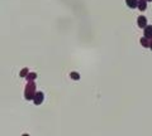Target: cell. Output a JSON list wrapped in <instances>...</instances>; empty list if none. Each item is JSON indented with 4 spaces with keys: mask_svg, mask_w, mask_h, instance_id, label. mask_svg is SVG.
<instances>
[{
    "mask_svg": "<svg viewBox=\"0 0 152 136\" xmlns=\"http://www.w3.org/2000/svg\"><path fill=\"white\" fill-rule=\"evenodd\" d=\"M34 95H36V83L34 81H29L24 88V98L27 101H33Z\"/></svg>",
    "mask_w": 152,
    "mask_h": 136,
    "instance_id": "cell-1",
    "label": "cell"
},
{
    "mask_svg": "<svg viewBox=\"0 0 152 136\" xmlns=\"http://www.w3.org/2000/svg\"><path fill=\"white\" fill-rule=\"evenodd\" d=\"M43 100H45V95H43V92H36V95H34L33 97V102L34 105H41V103L43 102Z\"/></svg>",
    "mask_w": 152,
    "mask_h": 136,
    "instance_id": "cell-2",
    "label": "cell"
},
{
    "mask_svg": "<svg viewBox=\"0 0 152 136\" xmlns=\"http://www.w3.org/2000/svg\"><path fill=\"white\" fill-rule=\"evenodd\" d=\"M143 33H145V37L148 39H152V25H146L143 28Z\"/></svg>",
    "mask_w": 152,
    "mask_h": 136,
    "instance_id": "cell-3",
    "label": "cell"
},
{
    "mask_svg": "<svg viewBox=\"0 0 152 136\" xmlns=\"http://www.w3.org/2000/svg\"><path fill=\"white\" fill-rule=\"evenodd\" d=\"M137 24H138L139 28H145L147 25V18L143 15H139L138 19H137Z\"/></svg>",
    "mask_w": 152,
    "mask_h": 136,
    "instance_id": "cell-4",
    "label": "cell"
},
{
    "mask_svg": "<svg viewBox=\"0 0 152 136\" xmlns=\"http://www.w3.org/2000/svg\"><path fill=\"white\" fill-rule=\"evenodd\" d=\"M125 4L131 9H136L137 5H138V0H125Z\"/></svg>",
    "mask_w": 152,
    "mask_h": 136,
    "instance_id": "cell-5",
    "label": "cell"
},
{
    "mask_svg": "<svg viewBox=\"0 0 152 136\" xmlns=\"http://www.w3.org/2000/svg\"><path fill=\"white\" fill-rule=\"evenodd\" d=\"M137 8H138L141 11H145L147 9V0H138V5H137Z\"/></svg>",
    "mask_w": 152,
    "mask_h": 136,
    "instance_id": "cell-6",
    "label": "cell"
},
{
    "mask_svg": "<svg viewBox=\"0 0 152 136\" xmlns=\"http://www.w3.org/2000/svg\"><path fill=\"white\" fill-rule=\"evenodd\" d=\"M150 40L151 39L143 37V38H141V40H139V43H141V45H142L143 48H150Z\"/></svg>",
    "mask_w": 152,
    "mask_h": 136,
    "instance_id": "cell-7",
    "label": "cell"
},
{
    "mask_svg": "<svg viewBox=\"0 0 152 136\" xmlns=\"http://www.w3.org/2000/svg\"><path fill=\"white\" fill-rule=\"evenodd\" d=\"M37 78V73H34V72H29V73L27 74V77H25V79H27V82H29V81H34Z\"/></svg>",
    "mask_w": 152,
    "mask_h": 136,
    "instance_id": "cell-8",
    "label": "cell"
},
{
    "mask_svg": "<svg viewBox=\"0 0 152 136\" xmlns=\"http://www.w3.org/2000/svg\"><path fill=\"white\" fill-rule=\"evenodd\" d=\"M70 78L75 79V81H79L80 79V74H79L77 72H71V73H70Z\"/></svg>",
    "mask_w": 152,
    "mask_h": 136,
    "instance_id": "cell-9",
    "label": "cell"
},
{
    "mask_svg": "<svg viewBox=\"0 0 152 136\" xmlns=\"http://www.w3.org/2000/svg\"><path fill=\"white\" fill-rule=\"evenodd\" d=\"M28 73H29V69H28V68H23L22 71L19 72V76L22 77V78H25V77H27V74H28Z\"/></svg>",
    "mask_w": 152,
    "mask_h": 136,
    "instance_id": "cell-10",
    "label": "cell"
},
{
    "mask_svg": "<svg viewBox=\"0 0 152 136\" xmlns=\"http://www.w3.org/2000/svg\"><path fill=\"white\" fill-rule=\"evenodd\" d=\"M150 48H151V51H152V39L150 40Z\"/></svg>",
    "mask_w": 152,
    "mask_h": 136,
    "instance_id": "cell-11",
    "label": "cell"
},
{
    "mask_svg": "<svg viewBox=\"0 0 152 136\" xmlns=\"http://www.w3.org/2000/svg\"><path fill=\"white\" fill-rule=\"evenodd\" d=\"M23 136H29V135H28V134H24V135H23Z\"/></svg>",
    "mask_w": 152,
    "mask_h": 136,
    "instance_id": "cell-12",
    "label": "cell"
},
{
    "mask_svg": "<svg viewBox=\"0 0 152 136\" xmlns=\"http://www.w3.org/2000/svg\"><path fill=\"white\" fill-rule=\"evenodd\" d=\"M147 1H152V0H147Z\"/></svg>",
    "mask_w": 152,
    "mask_h": 136,
    "instance_id": "cell-13",
    "label": "cell"
}]
</instances>
